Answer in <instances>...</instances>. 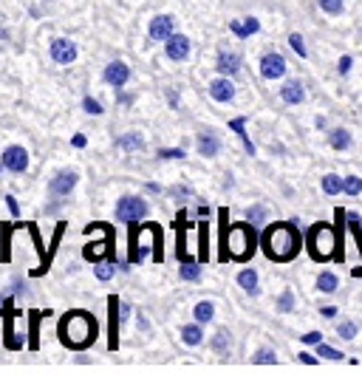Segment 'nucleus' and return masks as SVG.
<instances>
[{
    "instance_id": "nucleus-1",
    "label": "nucleus",
    "mask_w": 362,
    "mask_h": 382,
    "mask_svg": "<svg viewBox=\"0 0 362 382\" xmlns=\"http://www.w3.org/2000/svg\"><path fill=\"white\" fill-rule=\"evenodd\" d=\"M221 260H249L258 249V235L249 224H232L229 210H221Z\"/></svg>"
},
{
    "instance_id": "nucleus-2",
    "label": "nucleus",
    "mask_w": 362,
    "mask_h": 382,
    "mask_svg": "<svg viewBox=\"0 0 362 382\" xmlns=\"http://www.w3.org/2000/svg\"><path fill=\"white\" fill-rule=\"evenodd\" d=\"M263 252L269 260H275V263H289L292 258H297V252L303 249V238H300V232L294 224H272L266 227L263 232Z\"/></svg>"
},
{
    "instance_id": "nucleus-3",
    "label": "nucleus",
    "mask_w": 362,
    "mask_h": 382,
    "mask_svg": "<svg viewBox=\"0 0 362 382\" xmlns=\"http://www.w3.org/2000/svg\"><path fill=\"white\" fill-rule=\"evenodd\" d=\"M57 334H59V343L68 345V348H88L97 340V320L85 309H74L59 320Z\"/></svg>"
},
{
    "instance_id": "nucleus-4",
    "label": "nucleus",
    "mask_w": 362,
    "mask_h": 382,
    "mask_svg": "<svg viewBox=\"0 0 362 382\" xmlns=\"http://www.w3.org/2000/svg\"><path fill=\"white\" fill-rule=\"evenodd\" d=\"M337 247H340V238H337V229L331 224H314L309 229V252L314 260L337 258Z\"/></svg>"
},
{
    "instance_id": "nucleus-5",
    "label": "nucleus",
    "mask_w": 362,
    "mask_h": 382,
    "mask_svg": "<svg viewBox=\"0 0 362 382\" xmlns=\"http://www.w3.org/2000/svg\"><path fill=\"white\" fill-rule=\"evenodd\" d=\"M147 216V204L136 195H125L119 198L116 204V221H125V224H133V221H142Z\"/></svg>"
},
{
    "instance_id": "nucleus-6",
    "label": "nucleus",
    "mask_w": 362,
    "mask_h": 382,
    "mask_svg": "<svg viewBox=\"0 0 362 382\" xmlns=\"http://www.w3.org/2000/svg\"><path fill=\"white\" fill-rule=\"evenodd\" d=\"M0 164H3L6 170H12V173H26L28 170V151L20 148V144H12V148L3 151V159H0Z\"/></svg>"
},
{
    "instance_id": "nucleus-7",
    "label": "nucleus",
    "mask_w": 362,
    "mask_h": 382,
    "mask_svg": "<svg viewBox=\"0 0 362 382\" xmlns=\"http://www.w3.org/2000/svg\"><path fill=\"white\" fill-rule=\"evenodd\" d=\"M51 60L59 63V66H68L77 60V46L66 37H54L51 40Z\"/></svg>"
},
{
    "instance_id": "nucleus-8",
    "label": "nucleus",
    "mask_w": 362,
    "mask_h": 382,
    "mask_svg": "<svg viewBox=\"0 0 362 382\" xmlns=\"http://www.w3.org/2000/svg\"><path fill=\"white\" fill-rule=\"evenodd\" d=\"M119 309H122V303H119L116 295H111V298H108V332H111L108 348H111V351H116V345H119V320H122Z\"/></svg>"
},
{
    "instance_id": "nucleus-9",
    "label": "nucleus",
    "mask_w": 362,
    "mask_h": 382,
    "mask_svg": "<svg viewBox=\"0 0 362 382\" xmlns=\"http://www.w3.org/2000/svg\"><path fill=\"white\" fill-rule=\"evenodd\" d=\"M286 74V60L280 54H263V60H260V77L263 79H278V77H283Z\"/></svg>"
},
{
    "instance_id": "nucleus-10",
    "label": "nucleus",
    "mask_w": 362,
    "mask_h": 382,
    "mask_svg": "<svg viewBox=\"0 0 362 382\" xmlns=\"http://www.w3.org/2000/svg\"><path fill=\"white\" fill-rule=\"evenodd\" d=\"M77 182H79V175L74 173V170H63V173H57L54 179H51V184H48V190H51V195H68L74 187H77Z\"/></svg>"
},
{
    "instance_id": "nucleus-11",
    "label": "nucleus",
    "mask_w": 362,
    "mask_h": 382,
    "mask_svg": "<svg viewBox=\"0 0 362 382\" xmlns=\"http://www.w3.org/2000/svg\"><path fill=\"white\" fill-rule=\"evenodd\" d=\"M147 32H150V40H170L173 37V17L170 15H159V17H153V20H150V28H147Z\"/></svg>"
},
{
    "instance_id": "nucleus-12",
    "label": "nucleus",
    "mask_w": 362,
    "mask_h": 382,
    "mask_svg": "<svg viewBox=\"0 0 362 382\" xmlns=\"http://www.w3.org/2000/svg\"><path fill=\"white\" fill-rule=\"evenodd\" d=\"M111 244H113V229H111V227H105V241H102V244H97V241H94V244H88V247L82 249L85 260H94V263H97V260H102V255H105V252L113 258Z\"/></svg>"
},
{
    "instance_id": "nucleus-13",
    "label": "nucleus",
    "mask_w": 362,
    "mask_h": 382,
    "mask_svg": "<svg viewBox=\"0 0 362 382\" xmlns=\"http://www.w3.org/2000/svg\"><path fill=\"white\" fill-rule=\"evenodd\" d=\"M105 82L108 85H113V88H122L128 79H131V68L125 66V63H119V60H113V63H108V68H105Z\"/></svg>"
},
{
    "instance_id": "nucleus-14",
    "label": "nucleus",
    "mask_w": 362,
    "mask_h": 382,
    "mask_svg": "<svg viewBox=\"0 0 362 382\" xmlns=\"http://www.w3.org/2000/svg\"><path fill=\"white\" fill-rule=\"evenodd\" d=\"M187 54H190V40L184 35H173L167 40V57L170 60H187Z\"/></svg>"
},
{
    "instance_id": "nucleus-15",
    "label": "nucleus",
    "mask_w": 362,
    "mask_h": 382,
    "mask_svg": "<svg viewBox=\"0 0 362 382\" xmlns=\"http://www.w3.org/2000/svg\"><path fill=\"white\" fill-rule=\"evenodd\" d=\"M258 28H260L258 17H247V20H232V23H229V32H232L235 37H240V40L252 37V35L258 32Z\"/></svg>"
},
{
    "instance_id": "nucleus-16",
    "label": "nucleus",
    "mask_w": 362,
    "mask_h": 382,
    "mask_svg": "<svg viewBox=\"0 0 362 382\" xmlns=\"http://www.w3.org/2000/svg\"><path fill=\"white\" fill-rule=\"evenodd\" d=\"M209 97H213L216 102H229L235 97V88L229 79H213L209 82Z\"/></svg>"
},
{
    "instance_id": "nucleus-17",
    "label": "nucleus",
    "mask_w": 362,
    "mask_h": 382,
    "mask_svg": "<svg viewBox=\"0 0 362 382\" xmlns=\"http://www.w3.org/2000/svg\"><path fill=\"white\" fill-rule=\"evenodd\" d=\"M280 97H283V102H289V105H300V102L306 99V91H303V85H300L297 79H289V82L283 85Z\"/></svg>"
},
{
    "instance_id": "nucleus-18",
    "label": "nucleus",
    "mask_w": 362,
    "mask_h": 382,
    "mask_svg": "<svg viewBox=\"0 0 362 382\" xmlns=\"http://www.w3.org/2000/svg\"><path fill=\"white\" fill-rule=\"evenodd\" d=\"M196 144H198V153H201V156H218V151H221V142H218V136H213V133H201V136L196 139Z\"/></svg>"
},
{
    "instance_id": "nucleus-19",
    "label": "nucleus",
    "mask_w": 362,
    "mask_h": 382,
    "mask_svg": "<svg viewBox=\"0 0 362 382\" xmlns=\"http://www.w3.org/2000/svg\"><path fill=\"white\" fill-rule=\"evenodd\" d=\"M238 68H240V57L238 54H227V51L218 54V71L221 74H235Z\"/></svg>"
},
{
    "instance_id": "nucleus-20",
    "label": "nucleus",
    "mask_w": 362,
    "mask_h": 382,
    "mask_svg": "<svg viewBox=\"0 0 362 382\" xmlns=\"http://www.w3.org/2000/svg\"><path fill=\"white\" fill-rule=\"evenodd\" d=\"M229 128H232L240 139H244V148H247V153L252 156V153H255V144H252V139H249V136H247V131H244V128H247V120H244V116H238V120H232V122H229Z\"/></svg>"
},
{
    "instance_id": "nucleus-21",
    "label": "nucleus",
    "mask_w": 362,
    "mask_h": 382,
    "mask_svg": "<svg viewBox=\"0 0 362 382\" xmlns=\"http://www.w3.org/2000/svg\"><path fill=\"white\" fill-rule=\"evenodd\" d=\"M238 283L244 286V292H249V295H258V275H255V269H244L238 275Z\"/></svg>"
},
{
    "instance_id": "nucleus-22",
    "label": "nucleus",
    "mask_w": 362,
    "mask_h": 382,
    "mask_svg": "<svg viewBox=\"0 0 362 382\" xmlns=\"http://www.w3.org/2000/svg\"><path fill=\"white\" fill-rule=\"evenodd\" d=\"M116 144H119V148H125V151H142L144 148V139L139 133H128V136H119Z\"/></svg>"
},
{
    "instance_id": "nucleus-23",
    "label": "nucleus",
    "mask_w": 362,
    "mask_h": 382,
    "mask_svg": "<svg viewBox=\"0 0 362 382\" xmlns=\"http://www.w3.org/2000/svg\"><path fill=\"white\" fill-rule=\"evenodd\" d=\"M198 275H201V260H181V278L184 280H198Z\"/></svg>"
},
{
    "instance_id": "nucleus-24",
    "label": "nucleus",
    "mask_w": 362,
    "mask_h": 382,
    "mask_svg": "<svg viewBox=\"0 0 362 382\" xmlns=\"http://www.w3.org/2000/svg\"><path fill=\"white\" fill-rule=\"evenodd\" d=\"M348 144H351V133L348 131H343V128L331 131V148H334V151H345Z\"/></svg>"
},
{
    "instance_id": "nucleus-25",
    "label": "nucleus",
    "mask_w": 362,
    "mask_h": 382,
    "mask_svg": "<svg viewBox=\"0 0 362 382\" xmlns=\"http://www.w3.org/2000/svg\"><path fill=\"white\" fill-rule=\"evenodd\" d=\"M323 190H325L328 195L343 193V179H340V175H334V173H328L325 179H323Z\"/></svg>"
},
{
    "instance_id": "nucleus-26",
    "label": "nucleus",
    "mask_w": 362,
    "mask_h": 382,
    "mask_svg": "<svg viewBox=\"0 0 362 382\" xmlns=\"http://www.w3.org/2000/svg\"><path fill=\"white\" fill-rule=\"evenodd\" d=\"M213 314H216V306L209 303V300H201V303L196 306V320H198V323H209V320H213Z\"/></svg>"
},
{
    "instance_id": "nucleus-27",
    "label": "nucleus",
    "mask_w": 362,
    "mask_h": 382,
    "mask_svg": "<svg viewBox=\"0 0 362 382\" xmlns=\"http://www.w3.org/2000/svg\"><path fill=\"white\" fill-rule=\"evenodd\" d=\"M317 289L325 292V295H331V292H337V278L331 275V272H323L320 280H317Z\"/></svg>"
},
{
    "instance_id": "nucleus-28",
    "label": "nucleus",
    "mask_w": 362,
    "mask_h": 382,
    "mask_svg": "<svg viewBox=\"0 0 362 382\" xmlns=\"http://www.w3.org/2000/svg\"><path fill=\"white\" fill-rule=\"evenodd\" d=\"M198 244H201V255H198V260L201 263H207V258H209V241H207V221H201L198 224Z\"/></svg>"
},
{
    "instance_id": "nucleus-29",
    "label": "nucleus",
    "mask_w": 362,
    "mask_h": 382,
    "mask_svg": "<svg viewBox=\"0 0 362 382\" xmlns=\"http://www.w3.org/2000/svg\"><path fill=\"white\" fill-rule=\"evenodd\" d=\"M343 190L348 195H359L362 193V179H359V175H345V179H343Z\"/></svg>"
},
{
    "instance_id": "nucleus-30",
    "label": "nucleus",
    "mask_w": 362,
    "mask_h": 382,
    "mask_svg": "<svg viewBox=\"0 0 362 382\" xmlns=\"http://www.w3.org/2000/svg\"><path fill=\"white\" fill-rule=\"evenodd\" d=\"M181 340H184L187 345H198L201 343V329L198 326H184L181 329Z\"/></svg>"
},
{
    "instance_id": "nucleus-31",
    "label": "nucleus",
    "mask_w": 362,
    "mask_h": 382,
    "mask_svg": "<svg viewBox=\"0 0 362 382\" xmlns=\"http://www.w3.org/2000/svg\"><path fill=\"white\" fill-rule=\"evenodd\" d=\"M275 360H278V354H275L272 348H260L258 354H255V363H258V365H272Z\"/></svg>"
},
{
    "instance_id": "nucleus-32",
    "label": "nucleus",
    "mask_w": 362,
    "mask_h": 382,
    "mask_svg": "<svg viewBox=\"0 0 362 382\" xmlns=\"http://www.w3.org/2000/svg\"><path fill=\"white\" fill-rule=\"evenodd\" d=\"M213 348L218 351V354H224V351L229 348V332H218V334L213 337Z\"/></svg>"
},
{
    "instance_id": "nucleus-33",
    "label": "nucleus",
    "mask_w": 362,
    "mask_h": 382,
    "mask_svg": "<svg viewBox=\"0 0 362 382\" xmlns=\"http://www.w3.org/2000/svg\"><path fill=\"white\" fill-rule=\"evenodd\" d=\"M320 9L328 15H340L343 12V0H320Z\"/></svg>"
},
{
    "instance_id": "nucleus-34",
    "label": "nucleus",
    "mask_w": 362,
    "mask_h": 382,
    "mask_svg": "<svg viewBox=\"0 0 362 382\" xmlns=\"http://www.w3.org/2000/svg\"><path fill=\"white\" fill-rule=\"evenodd\" d=\"M82 108H85V113H97V116L105 111V108H102V105H99L94 97H85V99H82Z\"/></svg>"
},
{
    "instance_id": "nucleus-35",
    "label": "nucleus",
    "mask_w": 362,
    "mask_h": 382,
    "mask_svg": "<svg viewBox=\"0 0 362 382\" xmlns=\"http://www.w3.org/2000/svg\"><path fill=\"white\" fill-rule=\"evenodd\" d=\"M317 354H320V357H328V360H343V354H340V351L328 348V345H323V343H317Z\"/></svg>"
},
{
    "instance_id": "nucleus-36",
    "label": "nucleus",
    "mask_w": 362,
    "mask_h": 382,
    "mask_svg": "<svg viewBox=\"0 0 362 382\" xmlns=\"http://www.w3.org/2000/svg\"><path fill=\"white\" fill-rule=\"evenodd\" d=\"M337 334H340L343 340H354V337H356V326H354V323L348 320V323H343V326L337 329Z\"/></svg>"
},
{
    "instance_id": "nucleus-37",
    "label": "nucleus",
    "mask_w": 362,
    "mask_h": 382,
    "mask_svg": "<svg viewBox=\"0 0 362 382\" xmlns=\"http://www.w3.org/2000/svg\"><path fill=\"white\" fill-rule=\"evenodd\" d=\"M289 46H292L300 57H306V54H309V51H306V43H303V37H300V35H292V37H289Z\"/></svg>"
},
{
    "instance_id": "nucleus-38",
    "label": "nucleus",
    "mask_w": 362,
    "mask_h": 382,
    "mask_svg": "<svg viewBox=\"0 0 362 382\" xmlns=\"http://www.w3.org/2000/svg\"><path fill=\"white\" fill-rule=\"evenodd\" d=\"M97 278L99 280H111L113 278V267H111V263H99V267H97Z\"/></svg>"
},
{
    "instance_id": "nucleus-39",
    "label": "nucleus",
    "mask_w": 362,
    "mask_h": 382,
    "mask_svg": "<svg viewBox=\"0 0 362 382\" xmlns=\"http://www.w3.org/2000/svg\"><path fill=\"white\" fill-rule=\"evenodd\" d=\"M159 159H184V151H181V148H167V151H159Z\"/></svg>"
},
{
    "instance_id": "nucleus-40",
    "label": "nucleus",
    "mask_w": 362,
    "mask_h": 382,
    "mask_svg": "<svg viewBox=\"0 0 362 382\" xmlns=\"http://www.w3.org/2000/svg\"><path fill=\"white\" fill-rule=\"evenodd\" d=\"M292 303H294V300H292V292L286 289L283 295H280V303H278V309H280V312H292Z\"/></svg>"
},
{
    "instance_id": "nucleus-41",
    "label": "nucleus",
    "mask_w": 362,
    "mask_h": 382,
    "mask_svg": "<svg viewBox=\"0 0 362 382\" xmlns=\"http://www.w3.org/2000/svg\"><path fill=\"white\" fill-rule=\"evenodd\" d=\"M266 218V210L263 207H249V221L252 224H258V221H263Z\"/></svg>"
},
{
    "instance_id": "nucleus-42",
    "label": "nucleus",
    "mask_w": 362,
    "mask_h": 382,
    "mask_svg": "<svg viewBox=\"0 0 362 382\" xmlns=\"http://www.w3.org/2000/svg\"><path fill=\"white\" fill-rule=\"evenodd\" d=\"M303 343L317 345V343H323V334H320V332H309V334H303Z\"/></svg>"
},
{
    "instance_id": "nucleus-43",
    "label": "nucleus",
    "mask_w": 362,
    "mask_h": 382,
    "mask_svg": "<svg viewBox=\"0 0 362 382\" xmlns=\"http://www.w3.org/2000/svg\"><path fill=\"white\" fill-rule=\"evenodd\" d=\"M337 68H340V74H348V71H351V57H343Z\"/></svg>"
},
{
    "instance_id": "nucleus-44",
    "label": "nucleus",
    "mask_w": 362,
    "mask_h": 382,
    "mask_svg": "<svg viewBox=\"0 0 362 382\" xmlns=\"http://www.w3.org/2000/svg\"><path fill=\"white\" fill-rule=\"evenodd\" d=\"M6 204H9V210H12V216H17L20 210H17V201H15V195H6Z\"/></svg>"
},
{
    "instance_id": "nucleus-45",
    "label": "nucleus",
    "mask_w": 362,
    "mask_h": 382,
    "mask_svg": "<svg viewBox=\"0 0 362 382\" xmlns=\"http://www.w3.org/2000/svg\"><path fill=\"white\" fill-rule=\"evenodd\" d=\"M320 312H323V317H334V314H337V309H334V306H323Z\"/></svg>"
},
{
    "instance_id": "nucleus-46",
    "label": "nucleus",
    "mask_w": 362,
    "mask_h": 382,
    "mask_svg": "<svg viewBox=\"0 0 362 382\" xmlns=\"http://www.w3.org/2000/svg\"><path fill=\"white\" fill-rule=\"evenodd\" d=\"M300 360H303L306 365H314V363H317V360H314V357L309 354V351H303V354H300Z\"/></svg>"
},
{
    "instance_id": "nucleus-47",
    "label": "nucleus",
    "mask_w": 362,
    "mask_h": 382,
    "mask_svg": "<svg viewBox=\"0 0 362 382\" xmlns=\"http://www.w3.org/2000/svg\"><path fill=\"white\" fill-rule=\"evenodd\" d=\"M74 144L77 148H85V136H74Z\"/></svg>"
},
{
    "instance_id": "nucleus-48",
    "label": "nucleus",
    "mask_w": 362,
    "mask_h": 382,
    "mask_svg": "<svg viewBox=\"0 0 362 382\" xmlns=\"http://www.w3.org/2000/svg\"><path fill=\"white\" fill-rule=\"evenodd\" d=\"M0 167H3V164H0Z\"/></svg>"
}]
</instances>
